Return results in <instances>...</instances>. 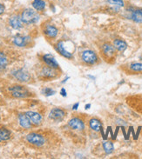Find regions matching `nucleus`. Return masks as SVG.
Listing matches in <instances>:
<instances>
[{
    "label": "nucleus",
    "instance_id": "obj_1",
    "mask_svg": "<svg viewBox=\"0 0 142 159\" xmlns=\"http://www.w3.org/2000/svg\"><path fill=\"white\" fill-rule=\"evenodd\" d=\"M22 21L27 25H33L39 20V16L38 13L32 9H26L21 15Z\"/></svg>",
    "mask_w": 142,
    "mask_h": 159
},
{
    "label": "nucleus",
    "instance_id": "obj_2",
    "mask_svg": "<svg viewBox=\"0 0 142 159\" xmlns=\"http://www.w3.org/2000/svg\"><path fill=\"white\" fill-rule=\"evenodd\" d=\"M9 90L12 96L17 98H25L31 95L30 91L22 85H13L9 88Z\"/></svg>",
    "mask_w": 142,
    "mask_h": 159
},
{
    "label": "nucleus",
    "instance_id": "obj_3",
    "mask_svg": "<svg viewBox=\"0 0 142 159\" xmlns=\"http://www.w3.org/2000/svg\"><path fill=\"white\" fill-rule=\"evenodd\" d=\"M68 43L69 42H66V41H59L57 43V50L62 56L68 58V59H71V58H73V51L70 50L71 46L68 45Z\"/></svg>",
    "mask_w": 142,
    "mask_h": 159
},
{
    "label": "nucleus",
    "instance_id": "obj_4",
    "mask_svg": "<svg viewBox=\"0 0 142 159\" xmlns=\"http://www.w3.org/2000/svg\"><path fill=\"white\" fill-rule=\"evenodd\" d=\"M39 75L40 78H44V79H52V78H56L58 73H57L56 69H53L52 67H49L46 65V66L42 67Z\"/></svg>",
    "mask_w": 142,
    "mask_h": 159
},
{
    "label": "nucleus",
    "instance_id": "obj_5",
    "mask_svg": "<svg viewBox=\"0 0 142 159\" xmlns=\"http://www.w3.org/2000/svg\"><path fill=\"white\" fill-rule=\"evenodd\" d=\"M26 139H27V141L30 143L33 144V145H36V146H42L45 143V138L42 135L34 133V132L28 134L27 137H26Z\"/></svg>",
    "mask_w": 142,
    "mask_h": 159
},
{
    "label": "nucleus",
    "instance_id": "obj_6",
    "mask_svg": "<svg viewBox=\"0 0 142 159\" xmlns=\"http://www.w3.org/2000/svg\"><path fill=\"white\" fill-rule=\"evenodd\" d=\"M81 57L82 60L88 65H94L98 60L96 53L92 51H90V50H87V51H85L83 52Z\"/></svg>",
    "mask_w": 142,
    "mask_h": 159
},
{
    "label": "nucleus",
    "instance_id": "obj_7",
    "mask_svg": "<svg viewBox=\"0 0 142 159\" xmlns=\"http://www.w3.org/2000/svg\"><path fill=\"white\" fill-rule=\"evenodd\" d=\"M68 126L71 129H73V130H77V131H82L83 129H85L84 122L80 118H78V117H73V118H72L68 122Z\"/></svg>",
    "mask_w": 142,
    "mask_h": 159
},
{
    "label": "nucleus",
    "instance_id": "obj_8",
    "mask_svg": "<svg viewBox=\"0 0 142 159\" xmlns=\"http://www.w3.org/2000/svg\"><path fill=\"white\" fill-rule=\"evenodd\" d=\"M65 111L62 109H59V108L52 109L51 112H50V114H49V117L51 119H52V120L56 121V122H60V121L63 120V118L65 117Z\"/></svg>",
    "mask_w": 142,
    "mask_h": 159
},
{
    "label": "nucleus",
    "instance_id": "obj_9",
    "mask_svg": "<svg viewBox=\"0 0 142 159\" xmlns=\"http://www.w3.org/2000/svg\"><path fill=\"white\" fill-rule=\"evenodd\" d=\"M42 60L49 67H52L53 69H59V64L54 58V57H52L51 54H45L42 57Z\"/></svg>",
    "mask_w": 142,
    "mask_h": 159
},
{
    "label": "nucleus",
    "instance_id": "obj_10",
    "mask_svg": "<svg viewBox=\"0 0 142 159\" xmlns=\"http://www.w3.org/2000/svg\"><path fill=\"white\" fill-rule=\"evenodd\" d=\"M13 76L17 78L18 81L21 82H28L30 81L31 76L30 74L24 70H17L13 72Z\"/></svg>",
    "mask_w": 142,
    "mask_h": 159
},
{
    "label": "nucleus",
    "instance_id": "obj_11",
    "mask_svg": "<svg viewBox=\"0 0 142 159\" xmlns=\"http://www.w3.org/2000/svg\"><path fill=\"white\" fill-rule=\"evenodd\" d=\"M23 23L24 22L22 21V18L20 17H18V16H12V17L10 18V20H9V24H10V25L12 27L13 29H15V30H19V29H21L22 27H23Z\"/></svg>",
    "mask_w": 142,
    "mask_h": 159
},
{
    "label": "nucleus",
    "instance_id": "obj_12",
    "mask_svg": "<svg viewBox=\"0 0 142 159\" xmlns=\"http://www.w3.org/2000/svg\"><path fill=\"white\" fill-rule=\"evenodd\" d=\"M44 34L49 39H55L58 35V29L55 26L48 25L44 29Z\"/></svg>",
    "mask_w": 142,
    "mask_h": 159
},
{
    "label": "nucleus",
    "instance_id": "obj_13",
    "mask_svg": "<svg viewBox=\"0 0 142 159\" xmlns=\"http://www.w3.org/2000/svg\"><path fill=\"white\" fill-rule=\"evenodd\" d=\"M26 114L30 118L31 122L32 124H34L36 125H39L41 124V122H42V116L39 113L35 111H27Z\"/></svg>",
    "mask_w": 142,
    "mask_h": 159
},
{
    "label": "nucleus",
    "instance_id": "obj_14",
    "mask_svg": "<svg viewBox=\"0 0 142 159\" xmlns=\"http://www.w3.org/2000/svg\"><path fill=\"white\" fill-rule=\"evenodd\" d=\"M18 119H19V124L23 128L25 129H30L31 127V122L30 118L26 114H20L18 116Z\"/></svg>",
    "mask_w": 142,
    "mask_h": 159
},
{
    "label": "nucleus",
    "instance_id": "obj_15",
    "mask_svg": "<svg viewBox=\"0 0 142 159\" xmlns=\"http://www.w3.org/2000/svg\"><path fill=\"white\" fill-rule=\"evenodd\" d=\"M102 52L107 57H112L115 55V47L109 43H106L102 47Z\"/></svg>",
    "mask_w": 142,
    "mask_h": 159
},
{
    "label": "nucleus",
    "instance_id": "obj_16",
    "mask_svg": "<svg viewBox=\"0 0 142 159\" xmlns=\"http://www.w3.org/2000/svg\"><path fill=\"white\" fill-rule=\"evenodd\" d=\"M89 126H90L91 129L94 131H100V129H102L101 122L98 119H96V118L91 119L90 122H89Z\"/></svg>",
    "mask_w": 142,
    "mask_h": 159
},
{
    "label": "nucleus",
    "instance_id": "obj_17",
    "mask_svg": "<svg viewBox=\"0 0 142 159\" xmlns=\"http://www.w3.org/2000/svg\"><path fill=\"white\" fill-rule=\"evenodd\" d=\"M113 46H114L115 49H117L119 52H124V51H125L126 47H127L125 42H124L123 40H121V39H116V40H114V42H113Z\"/></svg>",
    "mask_w": 142,
    "mask_h": 159
},
{
    "label": "nucleus",
    "instance_id": "obj_18",
    "mask_svg": "<svg viewBox=\"0 0 142 159\" xmlns=\"http://www.w3.org/2000/svg\"><path fill=\"white\" fill-rule=\"evenodd\" d=\"M132 19L136 23H142V9H136L132 12Z\"/></svg>",
    "mask_w": 142,
    "mask_h": 159
},
{
    "label": "nucleus",
    "instance_id": "obj_19",
    "mask_svg": "<svg viewBox=\"0 0 142 159\" xmlns=\"http://www.w3.org/2000/svg\"><path fill=\"white\" fill-rule=\"evenodd\" d=\"M32 6L38 11H42L45 8V2L43 0H33Z\"/></svg>",
    "mask_w": 142,
    "mask_h": 159
},
{
    "label": "nucleus",
    "instance_id": "obj_20",
    "mask_svg": "<svg viewBox=\"0 0 142 159\" xmlns=\"http://www.w3.org/2000/svg\"><path fill=\"white\" fill-rule=\"evenodd\" d=\"M13 43H14L15 45H17V46L24 47V46H26V43H27V39L25 38V37H20V36H18V37H16V38L14 39Z\"/></svg>",
    "mask_w": 142,
    "mask_h": 159
},
{
    "label": "nucleus",
    "instance_id": "obj_21",
    "mask_svg": "<svg viewBox=\"0 0 142 159\" xmlns=\"http://www.w3.org/2000/svg\"><path fill=\"white\" fill-rule=\"evenodd\" d=\"M103 148L104 151H105V152H106L107 154H111L112 151H113V149H114L113 143H112L111 141H106V142L104 143Z\"/></svg>",
    "mask_w": 142,
    "mask_h": 159
},
{
    "label": "nucleus",
    "instance_id": "obj_22",
    "mask_svg": "<svg viewBox=\"0 0 142 159\" xmlns=\"http://www.w3.org/2000/svg\"><path fill=\"white\" fill-rule=\"evenodd\" d=\"M7 64H8L7 57L3 52H0V68H5Z\"/></svg>",
    "mask_w": 142,
    "mask_h": 159
},
{
    "label": "nucleus",
    "instance_id": "obj_23",
    "mask_svg": "<svg viewBox=\"0 0 142 159\" xmlns=\"http://www.w3.org/2000/svg\"><path fill=\"white\" fill-rule=\"evenodd\" d=\"M130 69L135 72H141L142 71V64L141 63H134L130 65Z\"/></svg>",
    "mask_w": 142,
    "mask_h": 159
},
{
    "label": "nucleus",
    "instance_id": "obj_24",
    "mask_svg": "<svg viewBox=\"0 0 142 159\" xmlns=\"http://www.w3.org/2000/svg\"><path fill=\"white\" fill-rule=\"evenodd\" d=\"M1 138H2V140H4V141L8 140L9 138H11V132L7 129L2 128L1 129Z\"/></svg>",
    "mask_w": 142,
    "mask_h": 159
},
{
    "label": "nucleus",
    "instance_id": "obj_25",
    "mask_svg": "<svg viewBox=\"0 0 142 159\" xmlns=\"http://www.w3.org/2000/svg\"><path fill=\"white\" fill-rule=\"evenodd\" d=\"M109 4H112V5H116L119 7H122L124 6V0H107Z\"/></svg>",
    "mask_w": 142,
    "mask_h": 159
},
{
    "label": "nucleus",
    "instance_id": "obj_26",
    "mask_svg": "<svg viewBox=\"0 0 142 159\" xmlns=\"http://www.w3.org/2000/svg\"><path fill=\"white\" fill-rule=\"evenodd\" d=\"M42 93H43L45 96L46 97H50V96H52V95L55 94V90H53L52 88H45L43 90H42Z\"/></svg>",
    "mask_w": 142,
    "mask_h": 159
},
{
    "label": "nucleus",
    "instance_id": "obj_27",
    "mask_svg": "<svg viewBox=\"0 0 142 159\" xmlns=\"http://www.w3.org/2000/svg\"><path fill=\"white\" fill-rule=\"evenodd\" d=\"M4 10H5V8H4V5L0 4V14H3L4 12Z\"/></svg>",
    "mask_w": 142,
    "mask_h": 159
},
{
    "label": "nucleus",
    "instance_id": "obj_28",
    "mask_svg": "<svg viewBox=\"0 0 142 159\" xmlns=\"http://www.w3.org/2000/svg\"><path fill=\"white\" fill-rule=\"evenodd\" d=\"M60 94L62 95L63 97H66V94H67V93H66V91H65V90L64 89V88H62V89H61Z\"/></svg>",
    "mask_w": 142,
    "mask_h": 159
},
{
    "label": "nucleus",
    "instance_id": "obj_29",
    "mask_svg": "<svg viewBox=\"0 0 142 159\" xmlns=\"http://www.w3.org/2000/svg\"><path fill=\"white\" fill-rule=\"evenodd\" d=\"M78 105H79V103H75V104L73 105V110H75V111H76V110H77V109H78Z\"/></svg>",
    "mask_w": 142,
    "mask_h": 159
},
{
    "label": "nucleus",
    "instance_id": "obj_30",
    "mask_svg": "<svg viewBox=\"0 0 142 159\" xmlns=\"http://www.w3.org/2000/svg\"><path fill=\"white\" fill-rule=\"evenodd\" d=\"M90 107H91V104H86V110H87V109H89Z\"/></svg>",
    "mask_w": 142,
    "mask_h": 159
},
{
    "label": "nucleus",
    "instance_id": "obj_31",
    "mask_svg": "<svg viewBox=\"0 0 142 159\" xmlns=\"http://www.w3.org/2000/svg\"><path fill=\"white\" fill-rule=\"evenodd\" d=\"M2 141V138H1V129H0V142Z\"/></svg>",
    "mask_w": 142,
    "mask_h": 159
}]
</instances>
